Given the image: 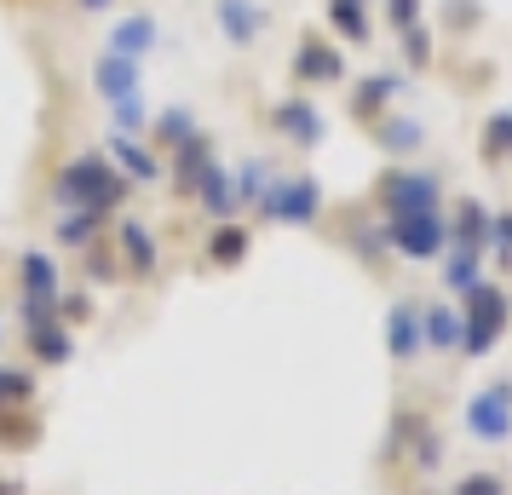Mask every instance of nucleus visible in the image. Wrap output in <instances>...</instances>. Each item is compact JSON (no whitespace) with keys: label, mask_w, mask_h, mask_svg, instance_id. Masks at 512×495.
Returning a JSON list of instances; mask_svg holds the SVG:
<instances>
[{"label":"nucleus","mask_w":512,"mask_h":495,"mask_svg":"<svg viewBox=\"0 0 512 495\" xmlns=\"http://www.w3.org/2000/svg\"><path fill=\"white\" fill-rule=\"evenodd\" d=\"M52 208H98L116 219L127 208V179L116 173V162L104 156V150H87V156H75V162L58 167V179H52Z\"/></svg>","instance_id":"1"},{"label":"nucleus","mask_w":512,"mask_h":495,"mask_svg":"<svg viewBox=\"0 0 512 495\" xmlns=\"http://www.w3.org/2000/svg\"><path fill=\"white\" fill-rule=\"evenodd\" d=\"M507 323H512V294L501 283L478 277V283L461 294V346H455V352H461L466 363H472V357H489L501 346Z\"/></svg>","instance_id":"2"},{"label":"nucleus","mask_w":512,"mask_h":495,"mask_svg":"<svg viewBox=\"0 0 512 495\" xmlns=\"http://www.w3.org/2000/svg\"><path fill=\"white\" fill-rule=\"evenodd\" d=\"M369 202L386 213V219H392V213L443 208V173H432V167H409V162H392L380 179H374Z\"/></svg>","instance_id":"3"},{"label":"nucleus","mask_w":512,"mask_h":495,"mask_svg":"<svg viewBox=\"0 0 512 495\" xmlns=\"http://www.w3.org/2000/svg\"><path fill=\"white\" fill-rule=\"evenodd\" d=\"M259 219H271V225H294V231H311L317 219H323V185H317V173H277L271 190H265V202H259Z\"/></svg>","instance_id":"4"},{"label":"nucleus","mask_w":512,"mask_h":495,"mask_svg":"<svg viewBox=\"0 0 512 495\" xmlns=\"http://www.w3.org/2000/svg\"><path fill=\"white\" fill-rule=\"evenodd\" d=\"M288 81H294L300 93H317V87H346L351 64H346V52L334 47L323 29H300V41H294V52H288Z\"/></svg>","instance_id":"5"},{"label":"nucleus","mask_w":512,"mask_h":495,"mask_svg":"<svg viewBox=\"0 0 512 495\" xmlns=\"http://www.w3.org/2000/svg\"><path fill=\"white\" fill-rule=\"evenodd\" d=\"M386 248L409 265H432L443 248H449V219H443V208L392 213V219H386Z\"/></svg>","instance_id":"6"},{"label":"nucleus","mask_w":512,"mask_h":495,"mask_svg":"<svg viewBox=\"0 0 512 495\" xmlns=\"http://www.w3.org/2000/svg\"><path fill=\"white\" fill-rule=\"evenodd\" d=\"M271 133H277L282 144H294V150H323L328 144V116L323 104L311 93H282L277 104H271Z\"/></svg>","instance_id":"7"},{"label":"nucleus","mask_w":512,"mask_h":495,"mask_svg":"<svg viewBox=\"0 0 512 495\" xmlns=\"http://www.w3.org/2000/svg\"><path fill=\"white\" fill-rule=\"evenodd\" d=\"M466 432L478 444H507L512 438V380H495L466 398Z\"/></svg>","instance_id":"8"},{"label":"nucleus","mask_w":512,"mask_h":495,"mask_svg":"<svg viewBox=\"0 0 512 495\" xmlns=\"http://www.w3.org/2000/svg\"><path fill=\"white\" fill-rule=\"evenodd\" d=\"M213 24L225 35V47L248 52V47H259V35L271 29V6H265V0H213Z\"/></svg>","instance_id":"9"},{"label":"nucleus","mask_w":512,"mask_h":495,"mask_svg":"<svg viewBox=\"0 0 512 495\" xmlns=\"http://www.w3.org/2000/svg\"><path fill=\"white\" fill-rule=\"evenodd\" d=\"M104 156L116 162V173L127 179V185H156L167 173V156L162 150H150V144L127 139V133H104Z\"/></svg>","instance_id":"10"},{"label":"nucleus","mask_w":512,"mask_h":495,"mask_svg":"<svg viewBox=\"0 0 512 495\" xmlns=\"http://www.w3.org/2000/svg\"><path fill=\"white\" fill-rule=\"evenodd\" d=\"M403 87H409V81H403V70H369V75H357V81H351V116L363 121V127H369V121H380L397 98H403Z\"/></svg>","instance_id":"11"},{"label":"nucleus","mask_w":512,"mask_h":495,"mask_svg":"<svg viewBox=\"0 0 512 495\" xmlns=\"http://www.w3.org/2000/svg\"><path fill=\"white\" fill-rule=\"evenodd\" d=\"M369 139H374V150H380V156L403 162V156H420V150H426V121L403 116V110H386L380 121H369Z\"/></svg>","instance_id":"12"},{"label":"nucleus","mask_w":512,"mask_h":495,"mask_svg":"<svg viewBox=\"0 0 512 495\" xmlns=\"http://www.w3.org/2000/svg\"><path fill=\"white\" fill-rule=\"evenodd\" d=\"M116 248H121V271L127 277H156L162 271V248L144 231V219H133V213H116Z\"/></svg>","instance_id":"13"},{"label":"nucleus","mask_w":512,"mask_h":495,"mask_svg":"<svg viewBox=\"0 0 512 495\" xmlns=\"http://www.w3.org/2000/svg\"><path fill=\"white\" fill-rule=\"evenodd\" d=\"M93 93L104 104H121V98L144 93V64L139 58H121V52H98L93 58Z\"/></svg>","instance_id":"14"},{"label":"nucleus","mask_w":512,"mask_h":495,"mask_svg":"<svg viewBox=\"0 0 512 495\" xmlns=\"http://www.w3.org/2000/svg\"><path fill=\"white\" fill-rule=\"evenodd\" d=\"M386 352H392L397 369H409L420 352H426V334H420V300H397L386 311Z\"/></svg>","instance_id":"15"},{"label":"nucleus","mask_w":512,"mask_h":495,"mask_svg":"<svg viewBox=\"0 0 512 495\" xmlns=\"http://www.w3.org/2000/svg\"><path fill=\"white\" fill-rule=\"evenodd\" d=\"M18 288H24V300L58 306V294H64V271H58V260H52V254L29 248V254H18Z\"/></svg>","instance_id":"16"},{"label":"nucleus","mask_w":512,"mask_h":495,"mask_svg":"<svg viewBox=\"0 0 512 495\" xmlns=\"http://www.w3.org/2000/svg\"><path fill=\"white\" fill-rule=\"evenodd\" d=\"M208 162H219V156H213V139H208V133H190L179 150H167V173H173V190H179V196H190V190H196V179L208 173Z\"/></svg>","instance_id":"17"},{"label":"nucleus","mask_w":512,"mask_h":495,"mask_svg":"<svg viewBox=\"0 0 512 495\" xmlns=\"http://www.w3.org/2000/svg\"><path fill=\"white\" fill-rule=\"evenodd\" d=\"M323 18H328V35H340L346 47H369L374 41V18L363 0H323Z\"/></svg>","instance_id":"18"},{"label":"nucleus","mask_w":512,"mask_h":495,"mask_svg":"<svg viewBox=\"0 0 512 495\" xmlns=\"http://www.w3.org/2000/svg\"><path fill=\"white\" fill-rule=\"evenodd\" d=\"M104 52H121V58H150L156 52V18L150 12H127L110 35H104Z\"/></svg>","instance_id":"19"},{"label":"nucleus","mask_w":512,"mask_h":495,"mask_svg":"<svg viewBox=\"0 0 512 495\" xmlns=\"http://www.w3.org/2000/svg\"><path fill=\"white\" fill-rule=\"evenodd\" d=\"M248 248H254V231L242 219H219L208 236V265L213 271H236V265L248 260Z\"/></svg>","instance_id":"20"},{"label":"nucleus","mask_w":512,"mask_h":495,"mask_svg":"<svg viewBox=\"0 0 512 495\" xmlns=\"http://www.w3.org/2000/svg\"><path fill=\"white\" fill-rule=\"evenodd\" d=\"M190 202H202L213 219H236V179H231V167L208 162V173H202L196 190H190Z\"/></svg>","instance_id":"21"},{"label":"nucleus","mask_w":512,"mask_h":495,"mask_svg":"<svg viewBox=\"0 0 512 495\" xmlns=\"http://www.w3.org/2000/svg\"><path fill=\"white\" fill-rule=\"evenodd\" d=\"M420 334H426V352L449 357L455 346H461V311H455V306H443V300L420 306Z\"/></svg>","instance_id":"22"},{"label":"nucleus","mask_w":512,"mask_h":495,"mask_svg":"<svg viewBox=\"0 0 512 495\" xmlns=\"http://www.w3.org/2000/svg\"><path fill=\"white\" fill-rule=\"evenodd\" d=\"M104 219H110V213H98V208H64V219L52 225V242L81 254V248H93L98 236H104Z\"/></svg>","instance_id":"23"},{"label":"nucleus","mask_w":512,"mask_h":495,"mask_svg":"<svg viewBox=\"0 0 512 495\" xmlns=\"http://www.w3.org/2000/svg\"><path fill=\"white\" fill-rule=\"evenodd\" d=\"M489 219H495V208L478 202V196H466L455 208V219H449V242L455 248H489Z\"/></svg>","instance_id":"24"},{"label":"nucleus","mask_w":512,"mask_h":495,"mask_svg":"<svg viewBox=\"0 0 512 495\" xmlns=\"http://www.w3.org/2000/svg\"><path fill=\"white\" fill-rule=\"evenodd\" d=\"M29 352H35V363H70L75 357V334L64 317H47V323H35L29 329Z\"/></svg>","instance_id":"25"},{"label":"nucleus","mask_w":512,"mask_h":495,"mask_svg":"<svg viewBox=\"0 0 512 495\" xmlns=\"http://www.w3.org/2000/svg\"><path fill=\"white\" fill-rule=\"evenodd\" d=\"M231 179H236V213H242V208H254V213H259L265 190H271V179H277V167H271V162H259V156H254V162H242V167H236Z\"/></svg>","instance_id":"26"},{"label":"nucleus","mask_w":512,"mask_h":495,"mask_svg":"<svg viewBox=\"0 0 512 495\" xmlns=\"http://www.w3.org/2000/svg\"><path fill=\"white\" fill-rule=\"evenodd\" d=\"M397 47H403V64H409L415 75H426L432 58H438V41H432V24H426V18L409 24V29H397Z\"/></svg>","instance_id":"27"},{"label":"nucleus","mask_w":512,"mask_h":495,"mask_svg":"<svg viewBox=\"0 0 512 495\" xmlns=\"http://www.w3.org/2000/svg\"><path fill=\"white\" fill-rule=\"evenodd\" d=\"M150 133H156V144H162V150H179V144L196 133V116H190L185 104H167V110H156V116H150Z\"/></svg>","instance_id":"28"},{"label":"nucleus","mask_w":512,"mask_h":495,"mask_svg":"<svg viewBox=\"0 0 512 495\" xmlns=\"http://www.w3.org/2000/svg\"><path fill=\"white\" fill-rule=\"evenodd\" d=\"M484 277V248H449V265H443V288L449 294H466V288Z\"/></svg>","instance_id":"29"},{"label":"nucleus","mask_w":512,"mask_h":495,"mask_svg":"<svg viewBox=\"0 0 512 495\" xmlns=\"http://www.w3.org/2000/svg\"><path fill=\"white\" fill-rule=\"evenodd\" d=\"M478 156H484L489 167L512 162V110H495V116L484 121V139H478Z\"/></svg>","instance_id":"30"},{"label":"nucleus","mask_w":512,"mask_h":495,"mask_svg":"<svg viewBox=\"0 0 512 495\" xmlns=\"http://www.w3.org/2000/svg\"><path fill=\"white\" fill-rule=\"evenodd\" d=\"M150 104H144V93H133V98H121V104H110V133H127V139H139L144 127H150Z\"/></svg>","instance_id":"31"},{"label":"nucleus","mask_w":512,"mask_h":495,"mask_svg":"<svg viewBox=\"0 0 512 495\" xmlns=\"http://www.w3.org/2000/svg\"><path fill=\"white\" fill-rule=\"evenodd\" d=\"M449 495H512V490H507L501 472H461V478L449 484Z\"/></svg>","instance_id":"32"},{"label":"nucleus","mask_w":512,"mask_h":495,"mask_svg":"<svg viewBox=\"0 0 512 495\" xmlns=\"http://www.w3.org/2000/svg\"><path fill=\"white\" fill-rule=\"evenodd\" d=\"M81 254H87V283H116V277H121V271H116V254H104V248H98V242H93V248H81Z\"/></svg>","instance_id":"33"},{"label":"nucleus","mask_w":512,"mask_h":495,"mask_svg":"<svg viewBox=\"0 0 512 495\" xmlns=\"http://www.w3.org/2000/svg\"><path fill=\"white\" fill-rule=\"evenodd\" d=\"M409 24H420V0H386V29H409Z\"/></svg>","instance_id":"34"},{"label":"nucleus","mask_w":512,"mask_h":495,"mask_svg":"<svg viewBox=\"0 0 512 495\" xmlns=\"http://www.w3.org/2000/svg\"><path fill=\"white\" fill-rule=\"evenodd\" d=\"M75 6H81V12H110L116 0H75Z\"/></svg>","instance_id":"35"},{"label":"nucleus","mask_w":512,"mask_h":495,"mask_svg":"<svg viewBox=\"0 0 512 495\" xmlns=\"http://www.w3.org/2000/svg\"><path fill=\"white\" fill-rule=\"evenodd\" d=\"M363 6H374V0H363Z\"/></svg>","instance_id":"36"},{"label":"nucleus","mask_w":512,"mask_h":495,"mask_svg":"<svg viewBox=\"0 0 512 495\" xmlns=\"http://www.w3.org/2000/svg\"><path fill=\"white\" fill-rule=\"evenodd\" d=\"M0 495H6V484H0Z\"/></svg>","instance_id":"37"},{"label":"nucleus","mask_w":512,"mask_h":495,"mask_svg":"<svg viewBox=\"0 0 512 495\" xmlns=\"http://www.w3.org/2000/svg\"><path fill=\"white\" fill-rule=\"evenodd\" d=\"M507 110H512V104H507Z\"/></svg>","instance_id":"38"}]
</instances>
